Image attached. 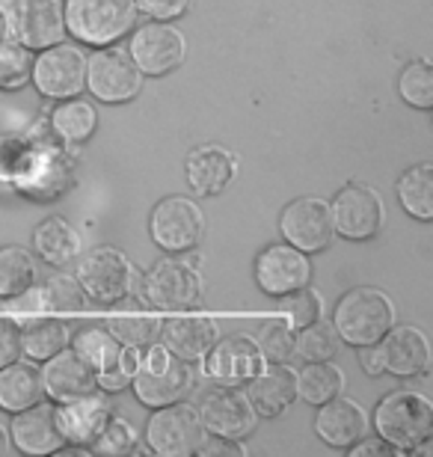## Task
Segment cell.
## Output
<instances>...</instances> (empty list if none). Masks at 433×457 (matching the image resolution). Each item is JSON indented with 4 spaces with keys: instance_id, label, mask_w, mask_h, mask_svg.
Masks as SVG:
<instances>
[{
    "instance_id": "6da1fadb",
    "label": "cell",
    "mask_w": 433,
    "mask_h": 457,
    "mask_svg": "<svg viewBox=\"0 0 433 457\" xmlns=\"http://www.w3.org/2000/svg\"><path fill=\"white\" fill-rule=\"evenodd\" d=\"M395 303L380 288L359 286L336 303L333 327L345 345H377L395 327Z\"/></svg>"
},
{
    "instance_id": "7a4b0ae2",
    "label": "cell",
    "mask_w": 433,
    "mask_h": 457,
    "mask_svg": "<svg viewBox=\"0 0 433 457\" xmlns=\"http://www.w3.org/2000/svg\"><path fill=\"white\" fill-rule=\"evenodd\" d=\"M374 428L401 454H412L433 434V401L410 389L389 392L374 410Z\"/></svg>"
},
{
    "instance_id": "3957f363",
    "label": "cell",
    "mask_w": 433,
    "mask_h": 457,
    "mask_svg": "<svg viewBox=\"0 0 433 457\" xmlns=\"http://www.w3.org/2000/svg\"><path fill=\"white\" fill-rule=\"evenodd\" d=\"M66 33L80 45L104 48L119 42L137 24L134 0H62Z\"/></svg>"
},
{
    "instance_id": "277c9868",
    "label": "cell",
    "mask_w": 433,
    "mask_h": 457,
    "mask_svg": "<svg viewBox=\"0 0 433 457\" xmlns=\"http://www.w3.org/2000/svg\"><path fill=\"white\" fill-rule=\"evenodd\" d=\"M140 297L146 306H154L161 312H184V309L199 306L202 277L190 262L167 255L143 273Z\"/></svg>"
},
{
    "instance_id": "5b68a950",
    "label": "cell",
    "mask_w": 433,
    "mask_h": 457,
    "mask_svg": "<svg viewBox=\"0 0 433 457\" xmlns=\"http://www.w3.org/2000/svg\"><path fill=\"white\" fill-rule=\"evenodd\" d=\"M196 413L202 419V428L211 436H226V440H246L255 425L259 413L250 404L244 389L229 386V383H214L202 389L196 401Z\"/></svg>"
},
{
    "instance_id": "8992f818",
    "label": "cell",
    "mask_w": 433,
    "mask_h": 457,
    "mask_svg": "<svg viewBox=\"0 0 433 457\" xmlns=\"http://www.w3.org/2000/svg\"><path fill=\"white\" fill-rule=\"evenodd\" d=\"M33 87L39 96L51 102H66L87 89V54L80 45L57 42L51 48H42L39 57H33L30 69Z\"/></svg>"
},
{
    "instance_id": "52a82bcc",
    "label": "cell",
    "mask_w": 433,
    "mask_h": 457,
    "mask_svg": "<svg viewBox=\"0 0 433 457\" xmlns=\"http://www.w3.org/2000/svg\"><path fill=\"white\" fill-rule=\"evenodd\" d=\"M205 428L196 413V404L175 401L167 407H154L146 425V445L161 457H190L205 440Z\"/></svg>"
},
{
    "instance_id": "ba28073f",
    "label": "cell",
    "mask_w": 433,
    "mask_h": 457,
    "mask_svg": "<svg viewBox=\"0 0 433 457\" xmlns=\"http://www.w3.org/2000/svg\"><path fill=\"white\" fill-rule=\"evenodd\" d=\"M149 232L152 241L170 255L196 250L202 237H205V212L199 208L196 199L167 196L152 208Z\"/></svg>"
},
{
    "instance_id": "9c48e42d",
    "label": "cell",
    "mask_w": 433,
    "mask_h": 457,
    "mask_svg": "<svg viewBox=\"0 0 433 457\" xmlns=\"http://www.w3.org/2000/svg\"><path fill=\"white\" fill-rule=\"evenodd\" d=\"M143 71L125 48L104 45L87 60V89L104 104H125L140 96Z\"/></svg>"
},
{
    "instance_id": "30bf717a",
    "label": "cell",
    "mask_w": 433,
    "mask_h": 457,
    "mask_svg": "<svg viewBox=\"0 0 433 457\" xmlns=\"http://www.w3.org/2000/svg\"><path fill=\"white\" fill-rule=\"evenodd\" d=\"M137 268L131 259L116 246H96L78 264V282L87 291V297L98 303H116L134 291Z\"/></svg>"
},
{
    "instance_id": "8fae6325",
    "label": "cell",
    "mask_w": 433,
    "mask_h": 457,
    "mask_svg": "<svg viewBox=\"0 0 433 457\" xmlns=\"http://www.w3.org/2000/svg\"><path fill=\"white\" fill-rule=\"evenodd\" d=\"M128 54L137 62V69L149 78H163L172 69H179L187 57V42L172 21H149L140 30H134Z\"/></svg>"
},
{
    "instance_id": "7c38bea8",
    "label": "cell",
    "mask_w": 433,
    "mask_h": 457,
    "mask_svg": "<svg viewBox=\"0 0 433 457\" xmlns=\"http://www.w3.org/2000/svg\"><path fill=\"white\" fill-rule=\"evenodd\" d=\"M279 232L291 246H297L303 253H321L333 244L336 226L333 212H329L327 199L318 196H300L294 203L285 205L279 217Z\"/></svg>"
},
{
    "instance_id": "4fadbf2b",
    "label": "cell",
    "mask_w": 433,
    "mask_h": 457,
    "mask_svg": "<svg viewBox=\"0 0 433 457\" xmlns=\"http://www.w3.org/2000/svg\"><path fill=\"white\" fill-rule=\"evenodd\" d=\"M333 212L336 235L347 237V241H371L383 228V199L374 187L368 185H347L338 190V196L329 203Z\"/></svg>"
},
{
    "instance_id": "5bb4252c",
    "label": "cell",
    "mask_w": 433,
    "mask_h": 457,
    "mask_svg": "<svg viewBox=\"0 0 433 457\" xmlns=\"http://www.w3.org/2000/svg\"><path fill=\"white\" fill-rule=\"evenodd\" d=\"M255 286H259L267 297H285L291 291H300L309 286L312 279V262L309 253L297 250L288 241L271 244L255 259Z\"/></svg>"
},
{
    "instance_id": "9a60e30c",
    "label": "cell",
    "mask_w": 433,
    "mask_h": 457,
    "mask_svg": "<svg viewBox=\"0 0 433 457\" xmlns=\"http://www.w3.org/2000/svg\"><path fill=\"white\" fill-rule=\"evenodd\" d=\"M205 360V374L214 383H229V386H244L264 369V356L253 336L235 333L226 339H217L211 351L202 356Z\"/></svg>"
},
{
    "instance_id": "2e32d148",
    "label": "cell",
    "mask_w": 433,
    "mask_h": 457,
    "mask_svg": "<svg viewBox=\"0 0 433 457\" xmlns=\"http://www.w3.org/2000/svg\"><path fill=\"white\" fill-rule=\"evenodd\" d=\"M12 416L15 419L9 425V440L21 454H54L66 449L54 401H36V404L18 410Z\"/></svg>"
},
{
    "instance_id": "e0dca14e",
    "label": "cell",
    "mask_w": 433,
    "mask_h": 457,
    "mask_svg": "<svg viewBox=\"0 0 433 457\" xmlns=\"http://www.w3.org/2000/svg\"><path fill=\"white\" fill-rule=\"evenodd\" d=\"M110 398L107 392H89V395H80L75 401H62L57 404V425L62 431V440L71 449H87L98 440V434L104 431L110 413Z\"/></svg>"
},
{
    "instance_id": "ac0fdd59",
    "label": "cell",
    "mask_w": 433,
    "mask_h": 457,
    "mask_svg": "<svg viewBox=\"0 0 433 457\" xmlns=\"http://www.w3.org/2000/svg\"><path fill=\"white\" fill-rule=\"evenodd\" d=\"M42 386H45V395H48L54 404L75 401V398L89 395V392L98 389L96 369H92L75 347H62V351L51 356V360H45Z\"/></svg>"
},
{
    "instance_id": "d6986e66",
    "label": "cell",
    "mask_w": 433,
    "mask_h": 457,
    "mask_svg": "<svg viewBox=\"0 0 433 457\" xmlns=\"http://www.w3.org/2000/svg\"><path fill=\"white\" fill-rule=\"evenodd\" d=\"M15 39L30 51L51 48L66 39L62 0H18L15 4Z\"/></svg>"
},
{
    "instance_id": "ffe728a7",
    "label": "cell",
    "mask_w": 433,
    "mask_h": 457,
    "mask_svg": "<svg viewBox=\"0 0 433 457\" xmlns=\"http://www.w3.org/2000/svg\"><path fill=\"white\" fill-rule=\"evenodd\" d=\"M196 383V371L187 360H179L172 356L167 362V369L161 371H146V369H137V374L131 378V389L140 404L146 407H167L181 401L187 392L193 389Z\"/></svg>"
},
{
    "instance_id": "44dd1931",
    "label": "cell",
    "mask_w": 433,
    "mask_h": 457,
    "mask_svg": "<svg viewBox=\"0 0 433 457\" xmlns=\"http://www.w3.org/2000/svg\"><path fill=\"white\" fill-rule=\"evenodd\" d=\"M383 369L395 378H419L430 369V342L425 330L412 324L392 327L380 339Z\"/></svg>"
},
{
    "instance_id": "7402d4cb",
    "label": "cell",
    "mask_w": 433,
    "mask_h": 457,
    "mask_svg": "<svg viewBox=\"0 0 433 457\" xmlns=\"http://www.w3.org/2000/svg\"><path fill=\"white\" fill-rule=\"evenodd\" d=\"M237 176V158L226 145L208 143L187 154V185L196 196H220Z\"/></svg>"
},
{
    "instance_id": "603a6c76",
    "label": "cell",
    "mask_w": 433,
    "mask_h": 457,
    "mask_svg": "<svg viewBox=\"0 0 433 457\" xmlns=\"http://www.w3.org/2000/svg\"><path fill=\"white\" fill-rule=\"evenodd\" d=\"M246 398L259 416H282L297 401V371L288 362H264V369L250 380Z\"/></svg>"
},
{
    "instance_id": "cb8c5ba5",
    "label": "cell",
    "mask_w": 433,
    "mask_h": 457,
    "mask_svg": "<svg viewBox=\"0 0 433 457\" xmlns=\"http://www.w3.org/2000/svg\"><path fill=\"white\" fill-rule=\"evenodd\" d=\"M315 434L329 449H347L368 434V416L354 398H329L318 407Z\"/></svg>"
},
{
    "instance_id": "d4e9b609",
    "label": "cell",
    "mask_w": 433,
    "mask_h": 457,
    "mask_svg": "<svg viewBox=\"0 0 433 457\" xmlns=\"http://www.w3.org/2000/svg\"><path fill=\"white\" fill-rule=\"evenodd\" d=\"M158 336L172 356L187 360V362L202 360V356L211 351V345L220 339L217 324L205 315H175L170 321L161 324Z\"/></svg>"
},
{
    "instance_id": "484cf974",
    "label": "cell",
    "mask_w": 433,
    "mask_h": 457,
    "mask_svg": "<svg viewBox=\"0 0 433 457\" xmlns=\"http://www.w3.org/2000/svg\"><path fill=\"white\" fill-rule=\"evenodd\" d=\"M45 398L42 386V369L33 360H15L0 369V407L6 413H18V410L36 404Z\"/></svg>"
},
{
    "instance_id": "4316f807",
    "label": "cell",
    "mask_w": 433,
    "mask_h": 457,
    "mask_svg": "<svg viewBox=\"0 0 433 457\" xmlns=\"http://www.w3.org/2000/svg\"><path fill=\"white\" fill-rule=\"evenodd\" d=\"M33 250L51 268H66L80 255V235L66 217H48L36 226Z\"/></svg>"
},
{
    "instance_id": "83f0119b",
    "label": "cell",
    "mask_w": 433,
    "mask_h": 457,
    "mask_svg": "<svg viewBox=\"0 0 433 457\" xmlns=\"http://www.w3.org/2000/svg\"><path fill=\"white\" fill-rule=\"evenodd\" d=\"M69 345H71V330L60 318L39 315L21 324V356H27V360L45 362Z\"/></svg>"
},
{
    "instance_id": "f1b7e54d",
    "label": "cell",
    "mask_w": 433,
    "mask_h": 457,
    "mask_svg": "<svg viewBox=\"0 0 433 457\" xmlns=\"http://www.w3.org/2000/svg\"><path fill=\"white\" fill-rule=\"evenodd\" d=\"M345 383L347 378H345L342 365H336L329 360L309 362L306 369L297 371V398L306 401L312 407H321L324 401L342 395Z\"/></svg>"
},
{
    "instance_id": "f546056e",
    "label": "cell",
    "mask_w": 433,
    "mask_h": 457,
    "mask_svg": "<svg viewBox=\"0 0 433 457\" xmlns=\"http://www.w3.org/2000/svg\"><path fill=\"white\" fill-rule=\"evenodd\" d=\"M398 203L412 220H433V163H416L398 179Z\"/></svg>"
},
{
    "instance_id": "4dcf8cb0",
    "label": "cell",
    "mask_w": 433,
    "mask_h": 457,
    "mask_svg": "<svg viewBox=\"0 0 433 457\" xmlns=\"http://www.w3.org/2000/svg\"><path fill=\"white\" fill-rule=\"evenodd\" d=\"M51 125H54V131L60 134L62 143L80 145L96 134L98 113L89 102H80V96H75V98H66L60 107H54Z\"/></svg>"
},
{
    "instance_id": "1f68e13d",
    "label": "cell",
    "mask_w": 433,
    "mask_h": 457,
    "mask_svg": "<svg viewBox=\"0 0 433 457\" xmlns=\"http://www.w3.org/2000/svg\"><path fill=\"white\" fill-rule=\"evenodd\" d=\"M36 282V259L24 246L0 250V297H21Z\"/></svg>"
},
{
    "instance_id": "d6a6232c",
    "label": "cell",
    "mask_w": 433,
    "mask_h": 457,
    "mask_svg": "<svg viewBox=\"0 0 433 457\" xmlns=\"http://www.w3.org/2000/svg\"><path fill=\"white\" fill-rule=\"evenodd\" d=\"M161 324L154 312H110L104 327L122 347H146L158 339Z\"/></svg>"
},
{
    "instance_id": "836d02e7",
    "label": "cell",
    "mask_w": 433,
    "mask_h": 457,
    "mask_svg": "<svg viewBox=\"0 0 433 457\" xmlns=\"http://www.w3.org/2000/svg\"><path fill=\"white\" fill-rule=\"evenodd\" d=\"M36 295H39V309L54 315L80 312L87 306V291L80 288L78 277H71V273H51Z\"/></svg>"
},
{
    "instance_id": "e575fe53",
    "label": "cell",
    "mask_w": 433,
    "mask_h": 457,
    "mask_svg": "<svg viewBox=\"0 0 433 457\" xmlns=\"http://www.w3.org/2000/svg\"><path fill=\"white\" fill-rule=\"evenodd\" d=\"M71 342H75V351L84 356L96 371L116 369L122 345L110 336L107 327H84V330H78V336H71Z\"/></svg>"
},
{
    "instance_id": "d590c367",
    "label": "cell",
    "mask_w": 433,
    "mask_h": 457,
    "mask_svg": "<svg viewBox=\"0 0 433 457\" xmlns=\"http://www.w3.org/2000/svg\"><path fill=\"white\" fill-rule=\"evenodd\" d=\"M342 339H338L336 327L315 321L309 327H300L297 330V342H294V356L306 362H318V360H336Z\"/></svg>"
},
{
    "instance_id": "8d00e7d4",
    "label": "cell",
    "mask_w": 433,
    "mask_h": 457,
    "mask_svg": "<svg viewBox=\"0 0 433 457\" xmlns=\"http://www.w3.org/2000/svg\"><path fill=\"white\" fill-rule=\"evenodd\" d=\"M294 342H297V330H294L285 315L267 318V321L262 324L259 336H255V345H259L264 362H291L294 360Z\"/></svg>"
},
{
    "instance_id": "74e56055",
    "label": "cell",
    "mask_w": 433,
    "mask_h": 457,
    "mask_svg": "<svg viewBox=\"0 0 433 457\" xmlns=\"http://www.w3.org/2000/svg\"><path fill=\"white\" fill-rule=\"evenodd\" d=\"M89 452H96V454H146L152 449L140 443V434H137V428L131 422H125V419H119V416H110L104 431H101L98 440L89 445Z\"/></svg>"
},
{
    "instance_id": "f35d334b",
    "label": "cell",
    "mask_w": 433,
    "mask_h": 457,
    "mask_svg": "<svg viewBox=\"0 0 433 457\" xmlns=\"http://www.w3.org/2000/svg\"><path fill=\"white\" fill-rule=\"evenodd\" d=\"M398 93L410 107L430 111V107H433V66H430V60L419 57L401 71Z\"/></svg>"
},
{
    "instance_id": "ab89813d",
    "label": "cell",
    "mask_w": 433,
    "mask_h": 457,
    "mask_svg": "<svg viewBox=\"0 0 433 457\" xmlns=\"http://www.w3.org/2000/svg\"><path fill=\"white\" fill-rule=\"evenodd\" d=\"M33 51L18 39L0 42V89H21L30 84Z\"/></svg>"
},
{
    "instance_id": "60d3db41",
    "label": "cell",
    "mask_w": 433,
    "mask_h": 457,
    "mask_svg": "<svg viewBox=\"0 0 433 457\" xmlns=\"http://www.w3.org/2000/svg\"><path fill=\"white\" fill-rule=\"evenodd\" d=\"M282 309L288 315V321L294 330H300V327H309V324H315L321 321V315H324V300H321L318 291H312L303 286L300 291H291V295H285L282 300Z\"/></svg>"
},
{
    "instance_id": "b9f144b4",
    "label": "cell",
    "mask_w": 433,
    "mask_h": 457,
    "mask_svg": "<svg viewBox=\"0 0 433 457\" xmlns=\"http://www.w3.org/2000/svg\"><path fill=\"white\" fill-rule=\"evenodd\" d=\"M15 360H21V321L0 315V369Z\"/></svg>"
},
{
    "instance_id": "7bdbcfd3",
    "label": "cell",
    "mask_w": 433,
    "mask_h": 457,
    "mask_svg": "<svg viewBox=\"0 0 433 457\" xmlns=\"http://www.w3.org/2000/svg\"><path fill=\"white\" fill-rule=\"evenodd\" d=\"M137 12L149 15L152 21H175L190 9L193 0H134Z\"/></svg>"
},
{
    "instance_id": "ee69618b",
    "label": "cell",
    "mask_w": 433,
    "mask_h": 457,
    "mask_svg": "<svg viewBox=\"0 0 433 457\" xmlns=\"http://www.w3.org/2000/svg\"><path fill=\"white\" fill-rule=\"evenodd\" d=\"M196 454H202V457H217V454L241 457V454H246V445H244V440H226V436H211L208 434L196 449Z\"/></svg>"
},
{
    "instance_id": "f6af8a7d",
    "label": "cell",
    "mask_w": 433,
    "mask_h": 457,
    "mask_svg": "<svg viewBox=\"0 0 433 457\" xmlns=\"http://www.w3.org/2000/svg\"><path fill=\"white\" fill-rule=\"evenodd\" d=\"M350 457H368V454H401L398 449H395L392 443H386L383 436H362V440H356L354 445H347L345 449Z\"/></svg>"
},
{
    "instance_id": "bcb514c9",
    "label": "cell",
    "mask_w": 433,
    "mask_h": 457,
    "mask_svg": "<svg viewBox=\"0 0 433 457\" xmlns=\"http://www.w3.org/2000/svg\"><path fill=\"white\" fill-rule=\"evenodd\" d=\"M172 360V353L167 351V345H158V342H152V345H146V351L140 356V369L146 371H161V369H167V362Z\"/></svg>"
},
{
    "instance_id": "7dc6e473",
    "label": "cell",
    "mask_w": 433,
    "mask_h": 457,
    "mask_svg": "<svg viewBox=\"0 0 433 457\" xmlns=\"http://www.w3.org/2000/svg\"><path fill=\"white\" fill-rule=\"evenodd\" d=\"M356 351H359V365H362L365 374H371V378H380V374H386L380 342H377V345H362V347H356Z\"/></svg>"
},
{
    "instance_id": "c3c4849f",
    "label": "cell",
    "mask_w": 433,
    "mask_h": 457,
    "mask_svg": "<svg viewBox=\"0 0 433 457\" xmlns=\"http://www.w3.org/2000/svg\"><path fill=\"white\" fill-rule=\"evenodd\" d=\"M96 383H98V389L101 392H122L131 386V378H128L125 371H119V369H107V371H96Z\"/></svg>"
},
{
    "instance_id": "681fc988",
    "label": "cell",
    "mask_w": 433,
    "mask_h": 457,
    "mask_svg": "<svg viewBox=\"0 0 433 457\" xmlns=\"http://www.w3.org/2000/svg\"><path fill=\"white\" fill-rule=\"evenodd\" d=\"M15 4L18 0H0V42L15 39Z\"/></svg>"
},
{
    "instance_id": "f907efd6",
    "label": "cell",
    "mask_w": 433,
    "mask_h": 457,
    "mask_svg": "<svg viewBox=\"0 0 433 457\" xmlns=\"http://www.w3.org/2000/svg\"><path fill=\"white\" fill-rule=\"evenodd\" d=\"M140 356H143V347H122L116 360V369L125 371L128 378H134L137 369H140Z\"/></svg>"
},
{
    "instance_id": "816d5d0a",
    "label": "cell",
    "mask_w": 433,
    "mask_h": 457,
    "mask_svg": "<svg viewBox=\"0 0 433 457\" xmlns=\"http://www.w3.org/2000/svg\"><path fill=\"white\" fill-rule=\"evenodd\" d=\"M9 449H12V440H9V428L0 422V454H6Z\"/></svg>"
}]
</instances>
